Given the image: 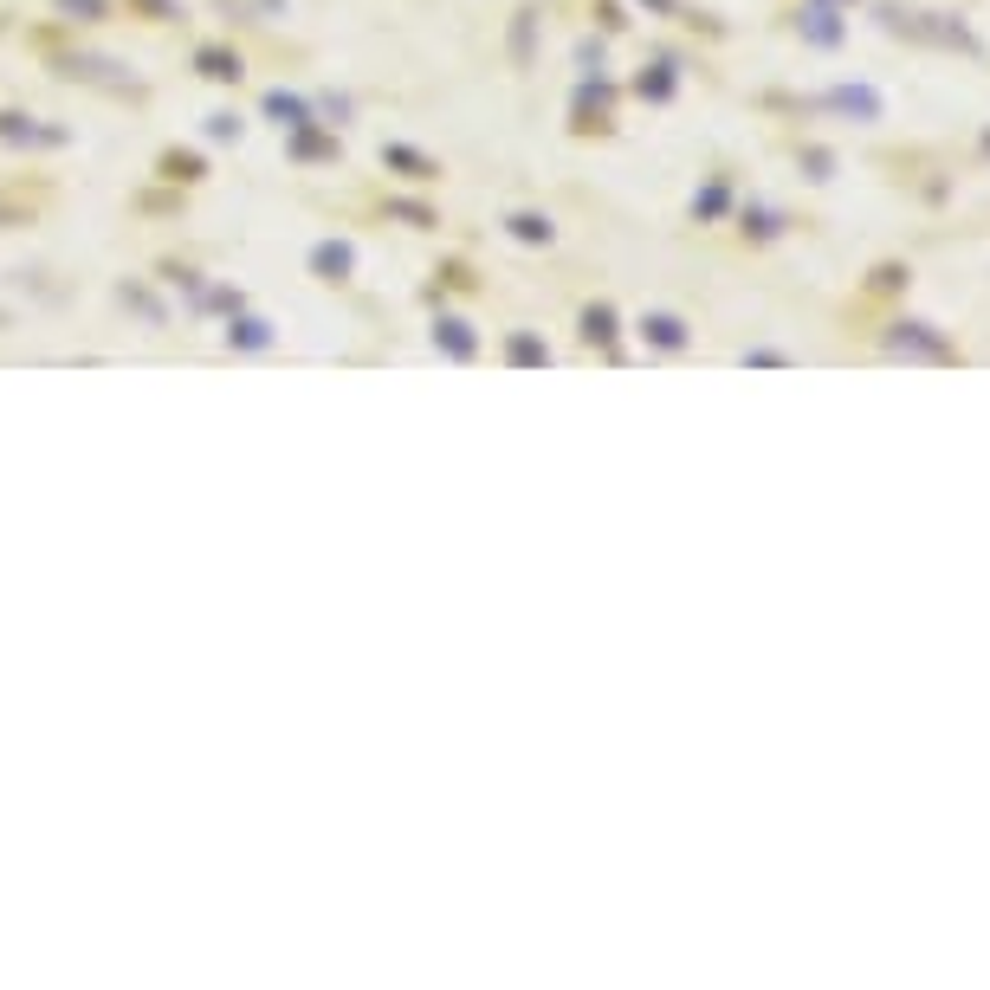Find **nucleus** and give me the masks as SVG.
I'll list each match as a JSON object with an SVG mask.
<instances>
[{
	"label": "nucleus",
	"instance_id": "obj_1",
	"mask_svg": "<svg viewBox=\"0 0 990 990\" xmlns=\"http://www.w3.org/2000/svg\"><path fill=\"white\" fill-rule=\"evenodd\" d=\"M887 350L893 356H926V363H952V343L939 337L932 324H919V318H900L887 330Z\"/></svg>",
	"mask_w": 990,
	"mask_h": 990
},
{
	"label": "nucleus",
	"instance_id": "obj_9",
	"mask_svg": "<svg viewBox=\"0 0 990 990\" xmlns=\"http://www.w3.org/2000/svg\"><path fill=\"white\" fill-rule=\"evenodd\" d=\"M874 285H880V292H900V285H906V266H893V259H887V266L874 272Z\"/></svg>",
	"mask_w": 990,
	"mask_h": 990
},
{
	"label": "nucleus",
	"instance_id": "obj_2",
	"mask_svg": "<svg viewBox=\"0 0 990 990\" xmlns=\"http://www.w3.org/2000/svg\"><path fill=\"white\" fill-rule=\"evenodd\" d=\"M803 39H809V46H822V52H835V46L848 39L842 13H835L829 0H809V7H803Z\"/></svg>",
	"mask_w": 990,
	"mask_h": 990
},
{
	"label": "nucleus",
	"instance_id": "obj_3",
	"mask_svg": "<svg viewBox=\"0 0 990 990\" xmlns=\"http://www.w3.org/2000/svg\"><path fill=\"white\" fill-rule=\"evenodd\" d=\"M822 104L842 110V117H855V123H880V91L874 85H835Z\"/></svg>",
	"mask_w": 990,
	"mask_h": 990
},
{
	"label": "nucleus",
	"instance_id": "obj_5",
	"mask_svg": "<svg viewBox=\"0 0 990 990\" xmlns=\"http://www.w3.org/2000/svg\"><path fill=\"white\" fill-rule=\"evenodd\" d=\"M583 330H589L596 343H609V337H615V311H609V305H589V311H583Z\"/></svg>",
	"mask_w": 990,
	"mask_h": 990
},
{
	"label": "nucleus",
	"instance_id": "obj_4",
	"mask_svg": "<svg viewBox=\"0 0 990 990\" xmlns=\"http://www.w3.org/2000/svg\"><path fill=\"white\" fill-rule=\"evenodd\" d=\"M641 337L660 343V350H686V324L673 318V311H654V318H641Z\"/></svg>",
	"mask_w": 990,
	"mask_h": 990
},
{
	"label": "nucleus",
	"instance_id": "obj_6",
	"mask_svg": "<svg viewBox=\"0 0 990 990\" xmlns=\"http://www.w3.org/2000/svg\"><path fill=\"white\" fill-rule=\"evenodd\" d=\"M803 169H809V182H829V175H835V156H829V149H803Z\"/></svg>",
	"mask_w": 990,
	"mask_h": 990
},
{
	"label": "nucleus",
	"instance_id": "obj_10",
	"mask_svg": "<svg viewBox=\"0 0 990 990\" xmlns=\"http://www.w3.org/2000/svg\"><path fill=\"white\" fill-rule=\"evenodd\" d=\"M693 208H699V214H706V220H712V214H719V208H725V182H712V188H706V195H699V201H693Z\"/></svg>",
	"mask_w": 990,
	"mask_h": 990
},
{
	"label": "nucleus",
	"instance_id": "obj_8",
	"mask_svg": "<svg viewBox=\"0 0 990 990\" xmlns=\"http://www.w3.org/2000/svg\"><path fill=\"white\" fill-rule=\"evenodd\" d=\"M745 233H758V240H770V233H777V214L751 208V214H745Z\"/></svg>",
	"mask_w": 990,
	"mask_h": 990
},
{
	"label": "nucleus",
	"instance_id": "obj_11",
	"mask_svg": "<svg viewBox=\"0 0 990 990\" xmlns=\"http://www.w3.org/2000/svg\"><path fill=\"white\" fill-rule=\"evenodd\" d=\"M829 7H855V0H829Z\"/></svg>",
	"mask_w": 990,
	"mask_h": 990
},
{
	"label": "nucleus",
	"instance_id": "obj_7",
	"mask_svg": "<svg viewBox=\"0 0 990 990\" xmlns=\"http://www.w3.org/2000/svg\"><path fill=\"white\" fill-rule=\"evenodd\" d=\"M512 233H518V240H550V220H538V214H518V220H512Z\"/></svg>",
	"mask_w": 990,
	"mask_h": 990
}]
</instances>
